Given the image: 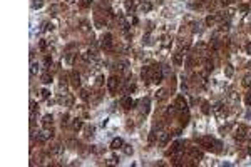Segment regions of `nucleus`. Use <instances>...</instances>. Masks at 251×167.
I'll list each match as a JSON object with an SVG mask.
<instances>
[{"label": "nucleus", "instance_id": "nucleus-10", "mask_svg": "<svg viewBox=\"0 0 251 167\" xmlns=\"http://www.w3.org/2000/svg\"><path fill=\"white\" fill-rule=\"evenodd\" d=\"M183 146H184V142L183 140H177V142H174L173 144V152H179V150H183Z\"/></svg>", "mask_w": 251, "mask_h": 167}, {"label": "nucleus", "instance_id": "nucleus-12", "mask_svg": "<svg viewBox=\"0 0 251 167\" xmlns=\"http://www.w3.org/2000/svg\"><path fill=\"white\" fill-rule=\"evenodd\" d=\"M49 137H50V134H47V132H40L39 135H37V140H39V142H45Z\"/></svg>", "mask_w": 251, "mask_h": 167}, {"label": "nucleus", "instance_id": "nucleus-5", "mask_svg": "<svg viewBox=\"0 0 251 167\" xmlns=\"http://www.w3.org/2000/svg\"><path fill=\"white\" fill-rule=\"evenodd\" d=\"M154 74H152V80H154L156 84H159V82H163V70H161V67H157V69H154L152 70Z\"/></svg>", "mask_w": 251, "mask_h": 167}, {"label": "nucleus", "instance_id": "nucleus-30", "mask_svg": "<svg viewBox=\"0 0 251 167\" xmlns=\"http://www.w3.org/2000/svg\"><path fill=\"white\" fill-rule=\"evenodd\" d=\"M80 95H82V99H87V92H86V90H82V94H80Z\"/></svg>", "mask_w": 251, "mask_h": 167}, {"label": "nucleus", "instance_id": "nucleus-20", "mask_svg": "<svg viewBox=\"0 0 251 167\" xmlns=\"http://www.w3.org/2000/svg\"><path fill=\"white\" fill-rule=\"evenodd\" d=\"M191 154H193V157H198V159L203 157V154H201L199 150H196V149H191Z\"/></svg>", "mask_w": 251, "mask_h": 167}, {"label": "nucleus", "instance_id": "nucleus-26", "mask_svg": "<svg viewBox=\"0 0 251 167\" xmlns=\"http://www.w3.org/2000/svg\"><path fill=\"white\" fill-rule=\"evenodd\" d=\"M92 3V0H82V7H89Z\"/></svg>", "mask_w": 251, "mask_h": 167}, {"label": "nucleus", "instance_id": "nucleus-31", "mask_svg": "<svg viewBox=\"0 0 251 167\" xmlns=\"http://www.w3.org/2000/svg\"><path fill=\"white\" fill-rule=\"evenodd\" d=\"M221 2H223V5H228L229 2H233V0H221Z\"/></svg>", "mask_w": 251, "mask_h": 167}, {"label": "nucleus", "instance_id": "nucleus-29", "mask_svg": "<svg viewBox=\"0 0 251 167\" xmlns=\"http://www.w3.org/2000/svg\"><path fill=\"white\" fill-rule=\"evenodd\" d=\"M30 110H32V112L35 110V102H30Z\"/></svg>", "mask_w": 251, "mask_h": 167}, {"label": "nucleus", "instance_id": "nucleus-17", "mask_svg": "<svg viewBox=\"0 0 251 167\" xmlns=\"http://www.w3.org/2000/svg\"><path fill=\"white\" fill-rule=\"evenodd\" d=\"M37 70H39V65L34 62V64L30 65V75H35V74H37Z\"/></svg>", "mask_w": 251, "mask_h": 167}, {"label": "nucleus", "instance_id": "nucleus-1", "mask_svg": "<svg viewBox=\"0 0 251 167\" xmlns=\"http://www.w3.org/2000/svg\"><path fill=\"white\" fill-rule=\"evenodd\" d=\"M198 142L204 149H208V150H219V147H221V142H218L216 139H213V137H201Z\"/></svg>", "mask_w": 251, "mask_h": 167}, {"label": "nucleus", "instance_id": "nucleus-8", "mask_svg": "<svg viewBox=\"0 0 251 167\" xmlns=\"http://www.w3.org/2000/svg\"><path fill=\"white\" fill-rule=\"evenodd\" d=\"M244 135H246V127L244 125H240V129L236 130V139L241 140V139H244Z\"/></svg>", "mask_w": 251, "mask_h": 167}, {"label": "nucleus", "instance_id": "nucleus-23", "mask_svg": "<svg viewBox=\"0 0 251 167\" xmlns=\"http://www.w3.org/2000/svg\"><path fill=\"white\" fill-rule=\"evenodd\" d=\"M243 85H244V87H250V85H251V77H244V82H243Z\"/></svg>", "mask_w": 251, "mask_h": 167}, {"label": "nucleus", "instance_id": "nucleus-9", "mask_svg": "<svg viewBox=\"0 0 251 167\" xmlns=\"http://www.w3.org/2000/svg\"><path fill=\"white\" fill-rule=\"evenodd\" d=\"M122 105H124V109H132V105H134V100L131 97H124V100H122Z\"/></svg>", "mask_w": 251, "mask_h": 167}, {"label": "nucleus", "instance_id": "nucleus-27", "mask_svg": "<svg viewBox=\"0 0 251 167\" xmlns=\"http://www.w3.org/2000/svg\"><path fill=\"white\" fill-rule=\"evenodd\" d=\"M42 97H44V99H47V97H49V90H45V89L42 90Z\"/></svg>", "mask_w": 251, "mask_h": 167}, {"label": "nucleus", "instance_id": "nucleus-3", "mask_svg": "<svg viewBox=\"0 0 251 167\" xmlns=\"http://www.w3.org/2000/svg\"><path fill=\"white\" fill-rule=\"evenodd\" d=\"M107 85H109V90L114 94L119 87V77H111V79L107 80Z\"/></svg>", "mask_w": 251, "mask_h": 167}, {"label": "nucleus", "instance_id": "nucleus-15", "mask_svg": "<svg viewBox=\"0 0 251 167\" xmlns=\"http://www.w3.org/2000/svg\"><path fill=\"white\" fill-rule=\"evenodd\" d=\"M49 125H52V115H45L44 117V127H49Z\"/></svg>", "mask_w": 251, "mask_h": 167}, {"label": "nucleus", "instance_id": "nucleus-6", "mask_svg": "<svg viewBox=\"0 0 251 167\" xmlns=\"http://www.w3.org/2000/svg\"><path fill=\"white\" fill-rule=\"evenodd\" d=\"M122 146H124V142H122V139H119V137L114 139V140L111 142V149H112V150H117V149H121Z\"/></svg>", "mask_w": 251, "mask_h": 167}, {"label": "nucleus", "instance_id": "nucleus-21", "mask_svg": "<svg viewBox=\"0 0 251 167\" xmlns=\"http://www.w3.org/2000/svg\"><path fill=\"white\" fill-rule=\"evenodd\" d=\"M141 10H142V12H149V10H151V3H147V2L142 3V5H141Z\"/></svg>", "mask_w": 251, "mask_h": 167}, {"label": "nucleus", "instance_id": "nucleus-11", "mask_svg": "<svg viewBox=\"0 0 251 167\" xmlns=\"http://www.w3.org/2000/svg\"><path fill=\"white\" fill-rule=\"evenodd\" d=\"M72 84H74L76 87H79V85H80V77H79L77 72H72Z\"/></svg>", "mask_w": 251, "mask_h": 167}, {"label": "nucleus", "instance_id": "nucleus-24", "mask_svg": "<svg viewBox=\"0 0 251 167\" xmlns=\"http://www.w3.org/2000/svg\"><path fill=\"white\" fill-rule=\"evenodd\" d=\"M226 75H228V77H231V75H233V69H231V65H228V67H226Z\"/></svg>", "mask_w": 251, "mask_h": 167}, {"label": "nucleus", "instance_id": "nucleus-2", "mask_svg": "<svg viewBox=\"0 0 251 167\" xmlns=\"http://www.w3.org/2000/svg\"><path fill=\"white\" fill-rule=\"evenodd\" d=\"M101 47L104 50H111L112 49V35L111 34H104L101 37Z\"/></svg>", "mask_w": 251, "mask_h": 167}, {"label": "nucleus", "instance_id": "nucleus-16", "mask_svg": "<svg viewBox=\"0 0 251 167\" xmlns=\"http://www.w3.org/2000/svg\"><path fill=\"white\" fill-rule=\"evenodd\" d=\"M134 7H136L134 0H127V2H126V9L129 10V12H131V10H134Z\"/></svg>", "mask_w": 251, "mask_h": 167}, {"label": "nucleus", "instance_id": "nucleus-7", "mask_svg": "<svg viewBox=\"0 0 251 167\" xmlns=\"http://www.w3.org/2000/svg\"><path fill=\"white\" fill-rule=\"evenodd\" d=\"M82 59L87 60V62H89V60H94L96 59V52H94V50H87V52L82 54Z\"/></svg>", "mask_w": 251, "mask_h": 167}, {"label": "nucleus", "instance_id": "nucleus-19", "mask_svg": "<svg viewBox=\"0 0 251 167\" xmlns=\"http://www.w3.org/2000/svg\"><path fill=\"white\" fill-rule=\"evenodd\" d=\"M126 67H127V62H119V64H117V70H119V72L126 70Z\"/></svg>", "mask_w": 251, "mask_h": 167}, {"label": "nucleus", "instance_id": "nucleus-14", "mask_svg": "<svg viewBox=\"0 0 251 167\" xmlns=\"http://www.w3.org/2000/svg\"><path fill=\"white\" fill-rule=\"evenodd\" d=\"M174 64L176 65H181L183 64V54H176L174 55Z\"/></svg>", "mask_w": 251, "mask_h": 167}, {"label": "nucleus", "instance_id": "nucleus-25", "mask_svg": "<svg viewBox=\"0 0 251 167\" xmlns=\"http://www.w3.org/2000/svg\"><path fill=\"white\" fill-rule=\"evenodd\" d=\"M42 7V0H37V2H34V9H40Z\"/></svg>", "mask_w": 251, "mask_h": 167}, {"label": "nucleus", "instance_id": "nucleus-18", "mask_svg": "<svg viewBox=\"0 0 251 167\" xmlns=\"http://www.w3.org/2000/svg\"><path fill=\"white\" fill-rule=\"evenodd\" d=\"M72 127H74V130H79V129L82 127V122H80L79 119H76V120H74V124H72Z\"/></svg>", "mask_w": 251, "mask_h": 167}, {"label": "nucleus", "instance_id": "nucleus-4", "mask_svg": "<svg viewBox=\"0 0 251 167\" xmlns=\"http://www.w3.org/2000/svg\"><path fill=\"white\" fill-rule=\"evenodd\" d=\"M176 109H177L179 112H186V109H188V104H186L184 97H177V100H176Z\"/></svg>", "mask_w": 251, "mask_h": 167}, {"label": "nucleus", "instance_id": "nucleus-28", "mask_svg": "<svg viewBox=\"0 0 251 167\" xmlns=\"http://www.w3.org/2000/svg\"><path fill=\"white\" fill-rule=\"evenodd\" d=\"M246 104H251V92L246 95Z\"/></svg>", "mask_w": 251, "mask_h": 167}, {"label": "nucleus", "instance_id": "nucleus-22", "mask_svg": "<svg viewBox=\"0 0 251 167\" xmlns=\"http://www.w3.org/2000/svg\"><path fill=\"white\" fill-rule=\"evenodd\" d=\"M50 80H52V77H50V75H49V74H45V75H44V77H42V82H44V84H49V82H50Z\"/></svg>", "mask_w": 251, "mask_h": 167}, {"label": "nucleus", "instance_id": "nucleus-13", "mask_svg": "<svg viewBox=\"0 0 251 167\" xmlns=\"http://www.w3.org/2000/svg\"><path fill=\"white\" fill-rule=\"evenodd\" d=\"M167 140H169V135H167V134H161V137H159V144H161V146H166Z\"/></svg>", "mask_w": 251, "mask_h": 167}]
</instances>
